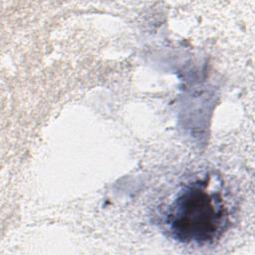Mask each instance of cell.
Masks as SVG:
<instances>
[{"instance_id": "obj_1", "label": "cell", "mask_w": 255, "mask_h": 255, "mask_svg": "<svg viewBox=\"0 0 255 255\" xmlns=\"http://www.w3.org/2000/svg\"><path fill=\"white\" fill-rule=\"evenodd\" d=\"M163 224L168 235L180 243H214L230 224L220 185L213 184L207 175L183 184L169 203Z\"/></svg>"}]
</instances>
